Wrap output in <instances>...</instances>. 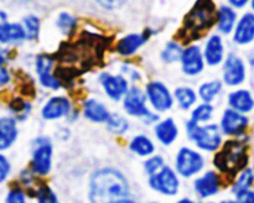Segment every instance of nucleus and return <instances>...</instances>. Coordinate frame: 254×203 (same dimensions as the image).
I'll list each match as a JSON object with an SVG mask.
<instances>
[{
	"label": "nucleus",
	"mask_w": 254,
	"mask_h": 203,
	"mask_svg": "<svg viewBox=\"0 0 254 203\" xmlns=\"http://www.w3.org/2000/svg\"><path fill=\"white\" fill-rule=\"evenodd\" d=\"M26 37L25 29L19 24H9L6 14L0 11V42L9 44V42L21 41Z\"/></svg>",
	"instance_id": "obj_19"
},
{
	"label": "nucleus",
	"mask_w": 254,
	"mask_h": 203,
	"mask_svg": "<svg viewBox=\"0 0 254 203\" xmlns=\"http://www.w3.org/2000/svg\"><path fill=\"white\" fill-rule=\"evenodd\" d=\"M250 64L252 67H254V56H251V58H250Z\"/></svg>",
	"instance_id": "obj_48"
},
{
	"label": "nucleus",
	"mask_w": 254,
	"mask_h": 203,
	"mask_svg": "<svg viewBox=\"0 0 254 203\" xmlns=\"http://www.w3.org/2000/svg\"><path fill=\"white\" fill-rule=\"evenodd\" d=\"M233 40L238 45H250L254 41V12H246L236 24Z\"/></svg>",
	"instance_id": "obj_17"
},
{
	"label": "nucleus",
	"mask_w": 254,
	"mask_h": 203,
	"mask_svg": "<svg viewBox=\"0 0 254 203\" xmlns=\"http://www.w3.org/2000/svg\"><path fill=\"white\" fill-rule=\"evenodd\" d=\"M10 81V74L2 66H0V87L5 86Z\"/></svg>",
	"instance_id": "obj_43"
},
{
	"label": "nucleus",
	"mask_w": 254,
	"mask_h": 203,
	"mask_svg": "<svg viewBox=\"0 0 254 203\" xmlns=\"http://www.w3.org/2000/svg\"><path fill=\"white\" fill-rule=\"evenodd\" d=\"M154 133H155V136L159 140V143H161L165 146H169L173 143H175V140L178 139L179 128L175 121H174V119L166 118L156 124L155 128H154Z\"/></svg>",
	"instance_id": "obj_20"
},
{
	"label": "nucleus",
	"mask_w": 254,
	"mask_h": 203,
	"mask_svg": "<svg viewBox=\"0 0 254 203\" xmlns=\"http://www.w3.org/2000/svg\"><path fill=\"white\" fill-rule=\"evenodd\" d=\"M52 144L50 139L39 138L35 141L34 152H32L31 170L39 176H46L52 167Z\"/></svg>",
	"instance_id": "obj_6"
},
{
	"label": "nucleus",
	"mask_w": 254,
	"mask_h": 203,
	"mask_svg": "<svg viewBox=\"0 0 254 203\" xmlns=\"http://www.w3.org/2000/svg\"><path fill=\"white\" fill-rule=\"evenodd\" d=\"M221 187V178L215 171H207L200 177H197L193 182V190L196 195L202 200L213 197L217 195Z\"/></svg>",
	"instance_id": "obj_12"
},
{
	"label": "nucleus",
	"mask_w": 254,
	"mask_h": 203,
	"mask_svg": "<svg viewBox=\"0 0 254 203\" xmlns=\"http://www.w3.org/2000/svg\"><path fill=\"white\" fill-rule=\"evenodd\" d=\"M181 64H183V71L186 76H197L203 71L205 67V57L201 52L198 46H189L184 50L183 56H181Z\"/></svg>",
	"instance_id": "obj_13"
},
{
	"label": "nucleus",
	"mask_w": 254,
	"mask_h": 203,
	"mask_svg": "<svg viewBox=\"0 0 254 203\" xmlns=\"http://www.w3.org/2000/svg\"><path fill=\"white\" fill-rule=\"evenodd\" d=\"M10 173V163L5 156L0 155V182L5 180Z\"/></svg>",
	"instance_id": "obj_39"
},
{
	"label": "nucleus",
	"mask_w": 254,
	"mask_h": 203,
	"mask_svg": "<svg viewBox=\"0 0 254 203\" xmlns=\"http://www.w3.org/2000/svg\"><path fill=\"white\" fill-rule=\"evenodd\" d=\"M228 105L233 110L250 114L254 110V97L248 89H237L228 96Z\"/></svg>",
	"instance_id": "obj_18"
},
{
	"label": "nucleus",
	"mask_w": 254,
	"mask_h": 203,
	"mask_svg": "<svg viewBox=\"0 0 254 203\" xmlns=\"http://www.w3.org/2000/svg\"><path fill=\"white\" fill-rule=\"evenodd\" d=\"M223 54H225V47H223L222 39L218 35H212L206 42L205 52H203L205 61L210 66H217L222 62Z\"/></svg>",
	"instance_id": "obj_21"
},
{
	"label": "nucleus",
	"mask_w": 254,
	"mask_h": 203,
	"mask_svg": "<svg viewBox=\"0 0 254 203\" xmlns=\"http://www.w3.org/2000/svg\"><path fill=\"white\" fill-rule=\"evenodd\" d=\"M251 7H252V10L254 12V0H251Z\"/></svg>",
	"instance_id": "obj_49"
},
{
	"label": "nucleus",
	"mask_w": 254,
	"mask_h": 203,
	"mask_svg": "<svg viewBox=\"0 0 254 203\" xmlns=\"http://www.w3.org/2000/svg\"><path fill=\"white\" fill-rule=\"evenodd\" d=\"M205 158L198 151L191 148H181L176 153L175 171L183 177H192L202 171Z\"/></svg>",
	"instance_id": "obj_5"
},
{
	"label": "nucleus",
	"mask_w": 254,
	"mask_h": 203,
	"mask_svg": "<svg viewBox=\"0 0 254 203\" xmlns=\"http://www.w3.org/2000/svg\"><path fill=\"white\" fill-rule=\"evenodd\" d=\"M5 203H26V196L21 188H12L7 193Z\"/></svg>",
	"instance_id": "obj_37"
},
{
	"label": "nucleus",
	"mask_w": 254,
	"mask_h": 203,
	"mask_svg": "<svg viewBox=\"0 0 254 203\" xmlns=\"http://www.w3.org/2000/svg\"><path fill=\"white\" fill-rule=\"evenodd\" d=\"M220 203H238L237 200H225Z\"/></svg>",
	"instance_id": "obj_47"
},
{
	"label": "nucleus",
	"mask_w": 254,
	"mask_h": 203,
	"mask_svg": "<svg viewBox=\"0 0 254 203\" xmlns=\"http://www.w3.org/2000/svg\"><path fill=\"white\" fill-rule=\"evenodd\" d=\"M198 203H210V202H203V201H202V202H198Z\"/></svg>",
	"instance_id": "obj_51"
},
{
	"label": "nucleus",
	"mask_w": 254,
	"mask_h": 203,
	"mask_svg": "<svg viewBox=\"0 0 254 203\" xmlns=\"http://www.w3.org/2000/svg\"><path fill=\"white\" fill-rule=\"evenodd\" d=\"M129 183L126 176L116 168H102L93 173L89 183L91 203H113L127 198Z\"/></svg>",
	"instance_id": "obj_1"
},
{
	"label": "nucleus",
	"mask_w": 254,
	"mask_h": 203,
	"mask_svg": "<svg viewBox=\"0 0 254 203\" xmlns=\"http://www.w3.org/2000/svg\"><path fill=\"white\" fill-rule=\"evenodd\" d=\"M250 123L251 120L247 114H242L240 111L227 108L222 114L220 128L223 135L231 136V138H241L247 133Z\"/></svg>",
	"instance_id": "obj_8"
},
{
	"label": "nucleus",
	"mask_w": 254,
	"mask_h": 203,
	"mask_svg": "<svg viewBox=\"0 0 254 203\" xmlns=\"http://www.w3.org/2000/svg\"><path fill=\"white\" fill-rule=\"evenodd\" d=\"M11 110L15 111L16 114H19V115L25 116L30 111V104L21 101V99H15L11 104Z\"/></svg>",
	"instance_id": "obj_38"
},
{
	"label": "nucleus",
	"mask_w": 254,
	"mask_h": 203,
	"mask_svg": "<svg viewBox=\"0 0 254 203\" xmlns=\"http://www.w3.org/2000/svg\"><path fill=\"white\" fill-rule=\"evenodd\" d=\"M146 94L138 87H131L123 98L124 110L130 116L141 118L144 120L151 114L146 106Z\"/></svg>",
	"instance_id": "obj_10"
},
{
	"label": "nucleus",
	"mask_w": 254,
	"mask_h": 203,
	"mask_svg": "<svg viewBox=\"0 0 254 203\" xmlns=\"http://www.w3.org/2000/svg\"><path fill=\"white\" fill-rule=\"evenodd\" d=\"M37 203H60L59 197L56 193L49 187V186H41L39 190L36 191Z\"/></svg>",
	"instance_id": "obj_35"
},
{
	"label": "nucleus",
	"mask_w": 254,
	"mask_h": 203,
	"mask_svg": "<svg viewBox=\"0 0 254 203\" xmlns=\"http://www.w3.org/2000/svg\"><path fill=\"white\" fill-rule=\"evenodd\" d=\"M217 12L211 0H198L185 19L186 31L191 35H198L210 29L217 21Z\"/></svg>",
	"instance_id": "obj_4"
},
{
	"label": "nucleus",
	"mask_w": 254,
	"mask_h": 203,
	"mask_svg": "<svg viewBox=\"0 0 254 203\" xmlns=\"http://www.w3.org/2000/svg\"><path fill=\"white\" fill-rule=\"evenodd\" d=\"M71 111V102L64 96H55L42 106L41 115L46 120H57L68 115Z\"/></svg>",
	"instance_id": "obj_14"
},
{
	"label": "nucleus",
	"mask_w": 254,
	"mask_h": 203,
	"mask_svg": "<svg viewBox=\"0 0 254 203\" xmlns=\"http://www.w3.org/2000/svg\"><path fill=\"white\" fill-rule=\"evenodd\" d=\"M146 99L156 111L170 110L174 105V97L168 87L161 82H150L145 88Z\"/></svg>",
	"instance_id": "obj_9"
},
{
	"label": "nucleus",
	"mask_w": 254,
	"mask_h": 203,
	"mask_svg": "<svg viewBox=\"0 0 254 203\" xmlns=\"http://www.w3.org/2000/svg\"><path fill=\"white\" fill-rule=\"evenodd\" d=\"M17 1H29V0H17Z\"/></svg>",
	"instance_id": "obj_50"
},
{
	"label": "nucleus",
	"mask_w": 254,
	"mask_h": 203,
	"mask_svg": "<svg viewBox=\"0 0 254 203\" xmlns=\"http://www.w3.org/2000/svg\"><path fill=\"white\" fill-rule=\"evenodd\" d=\"M146 39L148 37L141 34H130L128 36H124L123 39L119 40L118 45H117V51L122 56H130L143 46Z\"/></svg>",
	"instance_id": "obj_24"
},
{
	"label": "nucleus",
	"mask_w": 254,
	"mask_h": 203,
	"mask_svg": "<svg viewBox=\"0 0 254 203\" xmlns=\"http://www.w3.org/2000/svg\"><path fill=\"white\" fill-rule=\"evenodd\" d=\"M149 186L164 196H175L180 188V180L175 170L164 166L159 172L149 176Z\"/></svg>",
	"instance_id": "obj_7"
},
{
	"label": "nucleus",
	"mask_w": 254,
	"mask_h": 203,
	"mask_svg": "<svg viewBox=\"0 0 254 203\" xmlns=\"http://www.w3.org/2000/svg\"><path fill=\"white\" fill-rule=\"evenodd\" d=\"M83 114L88 120L93 123H107V120L111 116L108 109L106 108L102 102L97 99H87L83 104Z\"/></svg>",
	"instance_id": "obj_22"
},
{
	"label": "nucleus",
	"mask_w": 254,
	"mask_h": 203,
	"mask_svg": "<svg viewBox=\"0 0 254 203\" xmlns=\"http://www.w3.org/2000/svg\"><path fill=\"white\" fill-rule=\"evenodd\" d=\"M113 203H136V202H134L133 200H129V198L127 197V198H123V200L116 201V202H113Z\"/></svg>",
	"instance_id": "obj_45"
},
{
	"label": "nucleus",
	"mask_w": 254,
	"mask_h": 203,
	"mask_svg": "<svg viewBox=\"0 0 254 203\" xmlns=\"http://www.w3.org/2000/svg\"><path fill=\"white\" fill-rule=\"evenodd\" d=\"M129 149L133 151L135 155L143 156H151L155 151V145H154L153 140L149 136L144 135V134H139L131 139L130 144H129Z\"/></svg>",
	"instance_id": "obj_26"
},
{
	"label": "nucleus",
	"mask_w": 254,
	"mask_h": 203,
	"mask_svg": "<svg viewBox=\"0 0 254 203\" xmlns=\"http://www.w3.org/2000/svg\"><path fill=\"white\" fill-rule=\"evenodd\" d=\"M176 203H195L192 200H190V198H181V200H179Z\"/></svg>",
	"instance_id": "obj_46"
},
{
	"label": "nucleus",
	"mask_w": 254,
	"mask_h": 203,
	"mask_svg": "<svg viewBox=\"0 0 254 203\" xmlns=\"http://www.w3.org/2000/svg\"><path fill=\"white\" fill-rule=\"evenodd\" d=\"M164 166L165 165H164L163 156L154 155V156H150V157H148V160L144 162V170H145V172L148 173L149 176H151L154 175V173L159 172Z\"/></svg>",
	"instance_id": "obj_36"
},
{
	"label": "nucleus",
	"mask_w": 254,
	"mask_h": 203,
	"mask_svg": "<svg viewBox=\"0 0 254 203\" xmlns=\"http://www.w3.org/2000/svg\"><path fill=\"white\" fill-rule=\"evenodd\" d=\"M151 203H155V202H151Z\"/></svg>",
	"instance_id": "obj_52"
},
{
	"label": "nucleus",
	"mask_w": 254,
	"mask_h": 203,
	"mask_svg": "<svg viewBox=\"0 0 254 203\" xmlns=\"http://www.w3.org/2000/svg\"><path fill=\"white\" fill-rule=\"evenodd\" d=\"M17 138L16 120L10 116L0 118V151L9 149Z\"/></svg>",
	"instance_id": "obj_23"
},
{
	"label": "nucleus",
	"mask_w": 254,
	"mask_h": 203,
	"mask_svg": "<svg viewBox=\"0 0 254 203\" xmlns=\"http://www.w3.org/2000/svg\"><path fill=\"white\" fill-rule=\"evenodd\" d=\"M99 81H101V84L106 94L112 101H121L122 98H124L127 92L129 91L128 81L123 76H113V74L103 73Z\"/></svg>",
	"instance_id": "obj_15"
},
{
	"label": "nucleus",
	"mask_w": 254,
	"mask_h": 203,
	"mask_svg": "<svg viewBox=\"0 0 254 203\" xmlns=\"http://www.w3.org/2000/svg\"><path fill=\"white\" fill-rule=\"evenodd\" d=\"M57 26L64 34H71L76 29V19L67 12H61L57 17Z\"/></svg>",
	"instance_id": "obj_34"
},
{
	"label": "nucleus",
	"mask_w": 254,
	"mask_h": 203,
	"mask_svg": "<svg viewBox=\"0 0 254 203\" xmlns=\"http://www.w3.org/2000/svg\"><path fill=\"white\" fill-rule=\"evenodd\" d=\"M186 134L200 150L212 152V151H217L222 145L223 134L220 126L216 124L200 125L190 119L186 123Z\"/></svg>",
	"instance_id": "obj_3"
},
{
	"label": "nucleus",
	"mask_w": 254,
	"mask_h": 203,
	"mask_svg": "<svg viewBox=\"0 0 254 203\" xmlns=\"http://www.w3.org/2000/svg\"><path fill=\"white\" fill-rule=\"evenodd\" d=\"M247 68L241 57L231 53L228 54L223 67V82L230 87H238L246 81Z\"/></svg>",
	"instance_id": "obj_11"
},
{
	"label": "nucleus",
	"mask_w": 254,
	"mask_h": 203,
	"mask_svg": "<svg viewBox=\"0 0 254 203\" xmlns=\"http://www.w3.org/2000/svg\"><path fill=\"white\" fill-rule=\"evenodd\" d=\"M213 115V106L211 103H201L195 106L191 113V120L196 123H207Z\"/></svg>",
	"instance_id": "obj_31"
},
{
	"label": "nucleus",
	"mask_w": 254,
	"mask_h": 203,
	"mask_svg": "<svg viewBox=\"0 0 254 203\" xmlns=\"http://www.w3.org/2000/svg\"><path fill=\"white\" fill-rule=\"evenodd\" d=\"M97 2L106 9H116L121 6L123 0H97Z\"/></svg>",
	"instance_id": "obj_41"
},
{
	"label": "nucleus",
	"mask_w": 254,
	"mask_h": 203,
	"mask_svg": "<svg viewBox=\"0 0 254 203\" xmlns=\"http://www.w3.org/2000/svg\"><path fill=\"white\" fill-rule=\"evenodd\" d=\"M222 91V83L220 81H210L201 84L198 88V96L203 103H211Z\"/></svg>",
	"instance_id": "obj_29"
},
{
	"label": "nucleus",
	"mask_w": 254,
	"mask_h": 203,
	"mask_svg": "<svg viewBox=\"0 0 254 203\" xmlns=\"http://www.w3.org/2000/svg\"><path fill=\"white\" fill-rule=\"evenodd\" d=\"M183 49L180 47V45L176 44V42H170V44L166 45L165 50L161 53V57L165 62H176L179 59H181L183 56Z\"/></svg>",
	"instance_id": "obj_32"
},
{
	"label": "nucleus",
	"mask_w": 254,
	"mask_h": 203,
	"mask_svg": "<svg viewBox=\"0 0 254 203\" xmlns=\"http://www.w3.org/2000/svg\"><path fill=\"white\" fill-rule=\"evenodd\" d=\"M52 66H54V59L47 54H40L36 58V72L39 74L40 83L45 88L59 89L61 87V82L51 73Z\"/></svg>",
	"instance_id": "obj_16"
},
{
	"label": "nucleus",
	"mask_w": 254,
	"mask_h": 203,
	"mask_svg": "<svg viewBox=\"0 0 254 203\" xmlns=\"http://www.w3.org/2000/svg\"><path fill=\"white\" fill-rule=\"evenodd\" d=\"M233 9H243L251 2V0H228Z\"/></svg>",
	"instance_id": "obj_42"
},
{
	"label": "nucleus",
	"mask_w": 254,
	"mask_h": 203,
	"mask_svg": "<svg viewBox=\"0 0 254 203\" xmlns=\"http://www.w3.org/2000/svg\"><path fill=\"white\" fill-rule=\"evenodd\" d=\"M254 185V168L246 167L245 170L238 173L235 183H233L232 191L235 195H238L245 191L252 190Z\"/></svg>",
	"instance_id": "obj_28"
},
{
	"label": "nucleus",
	"mask_w": 254,
	"mask_h": 203,
	"mask_svg": "<svg viewBox=\"0 0 254 203\" xmlns=\"http://www.w3.org/2000/svg\"><path fill=\"white\" fill-rule=\"evenodd\" d=\"M174 97H175L179 106L184 110H188L191 106L195 105L196 101H197V94L190 87H178L174 92Z\"/></svg>",
	"instance_id": "obj_27"
},
{
	"label": "nucleus",
	"mask_w": 254,
	"mask_h": 203,
	"mask_svg": "<svg viewBox=\"0 0 254 203\" xmlns=\"http://www.w3.org/2000/svg\"><path fill=\"white\" fill-rule=\"evenodd\" d=\"M107 129L116 135H122L129 129V121L126 116L121 114H111L109 119L107 120Z\"/></svg>",
	"instance_id": "obj_30"
},
{
	"label": "nucleus",
	"mask_w": 254,
	"mask_h": 203,
	"mask_svg": "<svg viewBox=\"0 0 254 203\" xmlns=\"http://www.w3.org/2000/svg\"><path fill=\"white\" fill-rule=\"evenodd\" d=\"M24 29L26 32V39L35 40L37 39L40 32V20L34 15H30L24 19Z\"/></svg>",
	"instance_id": "obj_33"
},
{
	"label": "nucleus",
	"mask_w": 254,
	"mask_h": 203,
	"mask_svg": "<svg viewBox=\"0 0 254 203\" xmlns=\"http://www.w3.org/2000/svg\"><path fill=\"white\" fill-rule=\"evenodd\" d=\"M237 22V14L235 9L227 5H223L218 9L217 12V27L220 32L228 35L235 30Z\"/></svg>",
	"instance_id": "obj_25"
},
{
	"label": "nucleus",
	"mask_w": 254,
	"mask_h": 203,
	"mask_svg": "<svg viewBox=\"0 0 254 203\" xmlns=\"http://www.w3.org/2000/svg\"><path fill=\"white\" fill-rule=\"evenodd\" d=\"M238 203H254V190H248L236 195Z\"/></svg>",
	"instance_id": "obj_40"
},
{
	"label": "nucleus",
	"mask_w": 254,
	"mask_h": 203,
	"mask_svg": "<svg viewBox=\"0 0 254 203\" xmlns=\"http://www.w3.org/2000/svg\"><path fill=\"white\" fill-rule=\"evenodd\" d=\"M6 61V57H5V51H2L1 49H0V66H2V63Z\"/></svg>",
	"instance_id": "obj_44"
},
{
	"label": "nucleus",
	"mask_w": 254,
	"mask_h": 203,
	"mask_svg": "<svg viewBox=\"0 0 254 203\" xmlns=\"http://www.w3.org/2000/svg\"><path fill=\"white\" fill-rule=\"evenodd\" d=\"M248 146L242 140H230L213 158L216 168L230 176H237L248 166Z\"/></svg>",
	"instance_id": "obj_2"
}]
</instances>
